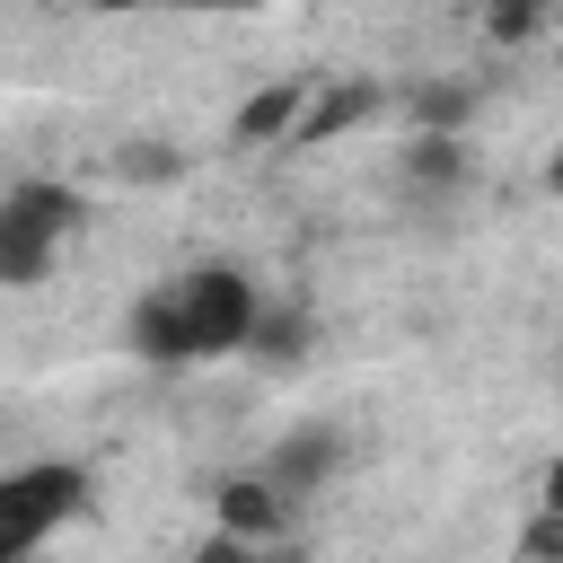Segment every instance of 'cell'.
<instances>
[{
  "label": "cell",
  "instance_id": "obj_1",
  "mask_svg": "<svg viewBox=\"0 0 563 563\" xmlns=\"http://www.w3.org/2000/svg\"><path fill=\"white\" fill-rule=\"evenodd\" d=\"M264 325V299L238 264H194L176 282H158L132 317H123V343L150 361V369H194V361H220V352H246Z\"/></svg>",
  "mask_w": 563,
  "mask_h": 563
},
{
  "label": "cell",
  "instance_id": "obj_2",
  "mask_svg": "<svg viewBox=\"0 0 563 563\" xmlns=\"http://www.w3.org/2000/svg\"><path fill=\"white\" fill-rule=\"evenodd\" d=\"M70 238H79V194H70V185L18 176V185L0 194V282H9V290H35Z\"/></svg>",
  "mask_w": 563,
  "mask_h": 563
},
{
  "label": "cell",
  "instance_id": "obj_3",
  "mask_svg": "<svg viewBox=\"0 0 563 563\" xmlns=\"http://www.w3.org/2000/svg\"><path fill=\"white\" fill-rule=\"evenodd\" d=\"M88 501V466L79 457H35V466H9L0 475V563H26L44 554Z\"/></svg>",
  "mask_w": 563,
  "mask_h": 563
},
{
  "label": "cell",
  "instance_id": "obj_4",
  "mask_svg": "<svg viewBox=\"0 0 563 563\" xmlns=\"http://www.w3.org/2000/svg\"><path fill=\"white\" fill-rule=\"evenodd\" d=\"M220 537H246V545H282L290 537V519H299V493H282L264 466L255 475H238V484H220Z\"/></svg>",
  "mask_w": 563,
  "mask_h": 563
},
{
  "label": "cell",
  "instance_id": "obj_5",
  "mask_svg": "<svg viewBox=\"0 0 563 563\" xmlns=\"http://www.w3.org/2000/svg\"><path fill=\"white\" fill-rule=\"evenodd\" d=\"M343 457H352V440H343L334 422H299V431H282V440L264 449V475H273L282 493H299V501H308Z\"/></svg>",
  "mask_w": 563,
  "mask_h": 563
},
{
  "label": "cell",
  "instance_id": "obj_6",
  "mask_svg": "<svg viewBox=\"0 0 563 563\" xmlns=\"http://www.w3.org/2000/svg\"><path fill=\"white\" fill-rule=\"evenodd\" d=\"M457 176H466V141L413 123V141H405V158H396V185H405L413 202H440V194H457Z\"/></svg>",
  "mask_w": 563,
  "mask_h": 563
},
{
  "label": "cell",
  "instance_id": "obj_7",
  "mask_svg": "<svg viewBox=\"0 0 563 563\" xmlns=\"http://www.w3.org/2000/svg\"><path fill=\"white\" fill-rule=\"evenodd\" d=\"M299 114H308L299 79H273V88H255V97L238 106V150H255V141H290V132H299Z\"/></svg>",
  "mask_w": 563,
  "mask_h": 563
},
{
  "label": "cell",
  "instance_id": "obj_8",
  "mask_svg": "<svg viewBox=\"0 0 563 563\" xmlns=\"http://www.w3.org/2000/svg\"><path fill=\"white\" fill-rule=\"evenodd\" d=\"M369 106H378L369 88H325V97H317V106L299 114V132H290V141H325V132H343V123H361Z\"/></svg>",
  "mask_w": 563,
  "mask_h": 563
},
{
  "label": "cell",
  "instance_id": "obj_9",
  "mask_svg": "<svg viewBox=\"0 0 563 563\" xmlns=\"http://www.w3.org/2000/svg\"><path fill=\"white\" fill-rule=\"evenodd\" d=\"M519 545H528V554H554V545H563V457L545 466V519H537Z\"/></svg>",
  "mask_w": 563,
  "mask_h": 563
},
{
  "label": "cell",
  "instance_id": "obj_10",
  "mask_svg": "<svg viewBox=\"0 0 563 563\" xmlns=\"http://www.w3.org/2000/svg\"><path fill=\"white\" fill-rule=\"evenodd\" d=\"M114 167H123V176H132V185H167V176H176V167H185V158H176V150H167V141H141V150H123V158H114Z\"/></svg>",
  "mask_w": 563,
  "mask_h": 563
},
{
  "label": "cell",
  "instance_id": "obj_11",
  "mask_svg": "<svg viewBox=\"0 0 563 563\" xmlns=\"http://www.w3.org/2000/svg\"><path fill=\"white\" fill-rule=\"evenodd\" d=\"M255 343H264V361H299V343H308V317H264V325H255Z\"/></svg>",
  "mask_w": 563,
  "mask_h": 563
},
{
  "label": "cell",
  "instance_id": "obj_12",
  "mask_svg": "<svg viewBox=\"0 0 563 563\" xmlns=\"http://www.w3.org/2000/svg\"><path fill=\"white\" fill-rule=\"evenodd\" d=\"M528 26H537V0H501L493 9V35H528Z\"/></svg>",
  "mask_w": 563,
  "mask_h": 563
},
{
  "label": "cell",
  "instance_id": "obj_13",
  "mask_svg": "<svg viewBox=\"0 0 563 563\" xmlns=\"http://www.w3.org/2000/svg\"><path fill=\"white\" fill-rule=\"evenodd\" d=\"M167 9H255V0H167Z\"/></svg>",
  "mask_w": 563,
  "mask_h": 563
},
{
  "label": "cell",
  "instance_id": "obj_14",
  "mask_svg": "<svg viewBox=\"0 0 563 563\" xmlns=\"http://www.w3.org/2000/svg\"><path fill=\"white\" fill-rule=\"evenodd\" d=\"M545 185H554V194H563V150H554V158H545Z\"/></svg>",
  "mask_w": 563,
  "mask_h": 563
},
{
  "label": "cell",
  "instance_id": "obj_15",
  "mask_svg": "<svg viewBox=\"0 0 563 563\" xmlns=\"http://www.w3.org/2000/svg\"><path fill=\"white\" fill-rule=\"evenodd\" d=\"M554 369H563V361H554Z\"/></svg>",
  "mask_w": 563,
  "mask_h": 563
}]
</instances>
